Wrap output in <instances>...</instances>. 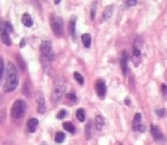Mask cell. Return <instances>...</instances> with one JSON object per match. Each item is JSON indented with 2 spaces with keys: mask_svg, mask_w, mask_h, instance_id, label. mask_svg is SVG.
<instances>
[{
  "mask_svg": "<svg viewBox=\"0 0 167 145\" xmlns=\"http://www.w3.org/2000/svg\"><path fill=\"white\" fill-rule=\"evenodd\" d=\"M82 41L86 47H90V45H91V36L89 33H84L82 36Z\"/></svg>",
  "mask_w": 167,
  "mask_h": 145,
  "instance_id": "cell-16",
  "label": "cell"
},
{
  "mask_svg": "<svg viewBox=\"0 0 167 145\" xmlns=\"http://www.w3.org/2000/svg\"><path fill=\"white\" fill-rule=\"evenodd\" d=\"M141 114L136 113L134 115V121H133V128H134V130H136L137 127L141 125Z\"/></svg>",
  "mask_w": 167,
  "mask_h": 145,
  "instance_id": "cell-17",
  "label": "cell"
},
{
  "mask_svg": "<svg viewBox=\"0 0 167 145\" xmlns=\"http://www.w3.org/2000/svg\"><path fill=\"white\" fill-rule=\"evenodd\" d=\"M16 57H17V62H18V65L21 66L22 69V70H26V63H25L24 59L22 58V56L17 55Z\"/></svg>",
  "mask_w": 167,
  "mask_h": 145,
  "instance_id": "cell-25",
  "label": "cell"
},
{
  "mask_svg": "<svg viewBox=\"0 0 167 145\" xmlns=\"http://www.w3.org/2000/svg\"><path fill=\"white\" fill-rule=\"evenodd\" d=\"M65 81L63 78H58L56 80L55 84H54L53 88V94H51V102L53 104H57L61 100L63 97V94L65 92Z\"/></svg>",
  "mask_w": 167,
  "mask_h": 145,
  "instance_id": "cell-2",
  "label": "cell"
},
{
  "mask_svg": "<svg viewBox=\"0 0 167 145\" xmlns=\"http://www.w3.org/2000/svg\"><path fill=\"white\" fill-rule=\"evenodd\" d=\"M85 134L87 137V139H90V137H91V125H90V123L87 124V126H86Z\"/></svg>",
  "mask_w": 167,
  "mask_h": 145,
  "instance_id": "cell-24",
  "label": "cell"
},
{
  "mask_svg": "<svg viewBox=\"0 0 167 145\" xmlns=\"http://www.w3.org/2000/svg\"><path fill=\"white\" fill-rule=\"evenodd\" d=\"M133 54H134V56L138 57V56H141V51H139L138 49H136V47H135V49H133Z\"/></svg>",
  "mask_w": 167,
  "mask_h": 145,
  "instance_id": "cell-33",
  "label": "cell"
},
{
  "mask_svg": "<svg viewBox=\"0 0 167 145\" xmlns=\"http://www.w3.org/2000/svg\"><path fill=\"white\" fill-rule=\"evenodd\" d=\"M31 92H32V87H31L30 81H28V80L25 81L24 85H22V92H24V95L27 97H30Z\"/></svg>",
  "mask_w": 167,
  "mask_h": 145,
  "instance_id": "cell-9",
  "label": "cell"
},
{
  "mask_svg": "<svg viewBox=\"0 0 167 145\" xmlns=\"http://www.w3.org/2000/svg\"><path fill=\"white\" fill-rule=\"evenodd\" d=\"M166 92H167V87L165 84H163L162 85V92H163V95H166Z\"/></svg>",
  "mask_w": 167,
  "mask_h": 145,
  "instance_id": "cell-34",
  "label": "cell"
},
{
  "mask_svg": "<svg viewBox=\"0 0 167 145\" xmlns=\"http://www.w3.org/2000/svg\"><path fill=\"white\" fill-rule=\"evenodd\" d=\"M128 54H126V52H123L122 53V58H121V68H122V72L123 74H126V70H128Z\"/></svg>",
  "mask_w": 167,
  "mask_h": 145,
  "instance_id": "cell-12",
  "label": "cell"
},
{
  "mask_svg": "<svg viewBox=\"0 0 167 145\" xmlns=\"http://www.w3.org/2000/svg\"><path fill=\"white\" fill-rule=\"evenodd\" d=\"M4 26H6V31L8 33L13 32V31H14V29H13V27H12V25H11V23L6 22V23H4Z\"/></svg>",
  "mask_w": 167,
  "mask_h": 145,
  "instance_id": "cell-27",
  "label": "cell"
},
{
  "mask_svg": "<svg viewBox=\"0 0 167 145\" xmlns=\"http://www.w3.org/2000/svg\"><path fill=\"white\" fill-rule=\"evenodd\" d=\"M94 16H96V3L94 6H92L91 9V19H94Z\"/></svg>",
  "mask_w": 167,
  "mask_h": 145,
  "instance_id": "cell-31",
  "label": "cell"
},
{
  "mask_svg": "<svg viewBox=\"0 0 167 145\" xmlns=\"http://www.w3.org/2000/svg\"><path fill=\"white\" fill-rule=\"evenodd\" d=\"M64 139H65V135L63 132H58L55 137V141L57 142V143H62V142L64 141Z\"/></svg>",
  "mask_w": 167,
  "mask_h": 145,
  "instance_id": "cell-21",
  "label": "cell"
},
{
  "mask_svg": "<svg viewBox=\"0 0 167 145\" xmlns=\"http://www.w3.org/2000/svg\"><path fill=\"white\" fill-rule=\"evenodd\" d=\"M18 85V74L15 66L12 62H8L6 70V82L3 85V92H9L14 90Z\"/></svg>",
  "mask_w": 167,
  "mask_h": 145,
  "instance_id": "cell-1",
  "label": "cell"
},
{
  "mask_svg": "<svg viewBox=\"0 0 167 145\" xmlns=\"http://www.w3.org/2000/svg\"><path fill=\"white\" fill-rule=\"evenodd\" d=\"M112 11H114V6H107L104 10V13H103V19L104 21H107L108 19H110L112 14Z\"/></svg>",
  "mask_w": 167,
  "mask_h": 145,
  "instance_id": "cell-13",
  "label": "cell"
},
{
  "mask_svg": "<svg viewBox=\"0 0 167 145\" xmlns=\"http://www.w3.org/2000/svg\"><path fill=\"white\" fill-rule=\"evenodd\" d=\"M155 113H157V116H160V117H162L164 114H165V111L163 110V109H159V110H157L155 111Z\"/></svg>",
  "mask_w": 167,
  "mask_h": 145,
  "instance_id": "cell-30",
  "label": "cell"
},
{
  "mask_svg": "<svg viewBox=\"0 0 167 145\" xmlns=\"http://www.w3.org/2000/svg\"><path fill=\"white\" fill-rule=\"evenodd\" d=\"M59 3H60L59 0H57V1H55V4H59Z\"/></svg>",
  "mask_w": 167,
  "mask_h": 145,
  "instance_id": "cell-38",
  "label": "cell"
},
{
  "mask_svg": "<svg viewBox=\"0 0 167 145\" xmlns=\"http://www.w3.org/2000/svg\"><path fill=\"white\" fill-rule=\"evenodd\" d=\"M41 52H42V55L44 57H47V56L51 54V42L49 40H44L41 44Z\"/></svg>",
  "mask_w": 167,
  "mask_h": 145,
  "instance_id": "cell-7",
  "label": "cell"
},
{
  "mask_svg": "<svg viewBox=\"0 0 167 145\" xmlns=\"http://www.w3.org/2000/svg\"><path fill=\"white\" fill-rule=\"evenodd\" d=\"M51 26L56 36H61L63 31V21L58 15L53 14L51 17Z\"/></svg>",
  "mask_w": 167,
  "mask_h": 145,
  "instance_id": "cell-4",
  "label": "cell"
},
{
  "mask_svg": "<svg viewBox=\"0 0 167 145\" xmlns=\"http://www.w3.org/2000/svg\"><path fill=\"white\" fill-rule=\"evenodd\" d=\"M2 27H3V24H2V22L0 21V33L2 32Z\"/></svg>",
  "mask_w": 167,
  "mask_h": 145,
  "instance_id": "cell-36",
  "label": "cell"
},
{
  "mask_svg": "<svg viewBox=\"0 0 167 145\" xmlns=\"http://www.w3.org/2000/svg\"><path fill=\"white\" fill-rule=\"evenodd\" d=\"M76 117H77V119L79 122H84L85 121V111L83 109H78L76 111Z\"/></svg>",
  "mask_w": 167,
  "mask_h": 145,
  "instance_id": "cell-20",
  "label": "cell"
},
{
  "mask_svg": "<svg viewBox=\"0 0 167 145\" xmlns=\"http://www.w3.org/2000/svg\"><path fill=\"white\" fill-rule=\"evenodd\" d=\"M125 8H130V6H134L137 4V1L136 0H126V1L123 2Z\"/></svg>",
  "mask_w": 167,
  "mask_h": 145,
  "instance_id": "cell-23",
  "label": "cell"
},
{
  "mask_svg": "<svg viewBox=\"0 0 167 145\" xmlns=\"http://www.w3.org/2000/svg\"><path fill=\"white\" fill-rule=\"evenodd\" d=\"M35 99H37V103H38V112L40 114H44L45 111H46V105H45V99L44 96L41 92H38L35 95Z\"/></svg>",
  "mask_w": 167,
  "mask_h": 145,
  "instance_id": "cell-5",
  "label": "cell"
},
{
  "mask_svg": "<svg viewBox=\"0 0 167 145\" xmlns=\"http://www.w3.org/2000/svg\"><path fill=\"white\" fill-rule=\"evenodd\" d=\"M3 70H4V63H3V59L0 56V82H1L2 75H3Z\"/></svg>",
  "mask_w": 167,
  "mask_h": 145,
  "instance_id": "cell-26",
  "label": "cell"
},
{
  "mask_svg": "<svg viewBox=\"0 0 167 145\" xmlns=\"http://www.w3.org/2000/svg\"><path fill=\"white\" fill-rule=\"evenodd\" d=\"M0 38H1V41L4 43L6 45H11V40H10V36L6 32V30H2V32L0 33Z\"/></svg>",
  "mask_w": 167,
  "mask_h": 145,
  "instance_id": "cell-14",
  "label": "cell"
},
{
  "mask_svg": "<svg viewBox=\"0 0 167 145\" xmlns=\"http://www.w3.org/2000/svg\"><path fill=\"white\" fill-rule=\"evenodd\" d=\"M74 79H75L76 82L79 83L80 85L84 84V76L80 73H78V72H74Z\"/></svg>",
  "mask_w": 167,
  "mask_h": 145,
  "instance_id": "cell-22",
  "label": "cell"
},
{
  "mask_svg": "<svg viewBox=\"0 0 167 145\" xmlns=\"http://www.w3.org/2000/svg\"><path fill=\"white\" fill-rule=\"evenodd\" d=\"M96 90L98 96L100 97L101 99H103L106 95V85L104 83V81L102 80H98L96 83Z\"/></svg>",
  "mask_w": 167,
  "mask_h": 145,
  "instance_id": "cell-6",
  "label": "cell"
},
{
  "mask_svg": "<svg viewBox=\"0 0 167 145\" xmlns=\"http://www.w3.org/2000/svg\"><path fill=\"white\" fill-rule=\"evenodd\" d=\"M75 24H76V17H72L70 21V33L73 37H75Z\"/></svg>",
  "mask_w": 167,
  "mask_h": 145,
  "instance_id": "cell-19",
  "label": "cell"
},
{
  "mask_svg": "<svg viewBox=\"0 0 167 145\" xmlns=\"http://www.w3.org/2000/svg\"><path fill=\"white\" fill-rule=\"evenodd\" d=\"M124 101H125V104H126V105H130V104H131V101H130V99H128V98H126Z\"/></svg>",
  "mask_w": 167,
  "mask_h": 145,
  "instance_id": "cell-35",
  "label": "cell"
},
{
  "mask_svg": "<svg viewBox=\"0 0 167 145\" xmlns=\"http://www.w3.org/2000/svg\"><path fill=\"white\" fill-rule=\"evenodd\" d=\"M63 128H64L67 131H69L70 133L75 132V127H74V125L72 123H70V122H65V123H63Z\"/></svg>",
  "mask_w": 167,
  "mask_h": 145,
  "instance_id": "cell-18",
  "label": "cell"
},
{
  "mask_svg": "<svg viewBox=\"0 0 167 145\" xmlns=\"http://www.w3.org/2000/svg\"><path fill=\"white\" fill-rule=\"evenodd\" d=\"M67 98L69 99V100L76 101V95H75V92H70V94H67Z\"/></svg>",
  "mask_w": 167,
  "mask_h": 145,
  "instance_id": "cell-28",
  "label": "cell"
},
{
  "mask_svg": "<svg viewBox=\"0 0 167 145\" xmlns=\"http://www.w3.org/2000/svg\"><path fill=\"white\" fill-rule=\"evenodd\" d=\"M104 124H105V121L101 115H98L96 117V127L98 130H102L103 127H104Z\"/></svg>",
  "mask_w": 167,
  "mask_h": 145,
  "instance_id": "cell-15",
  "label": "cell"
},
{
  "mask_svg": "<svg viewBox=\"0 0 167 145\" xmlns=\"http://www.w3.org/2000/svg\"><path fill=\"white\" fill-rule=\"evenodd\" d=\"M24 45H25V39H22V43H21V44H19V46L22 47V46H24Z\"/></svg>",
  "mask_w": 167,
  "mask_h": 145,
  "instance_id": "cell-37",
  "label": "cell"
},
{
  "mask_svg": "<svg viewBox=\"0 0 167 145\" xmlns=\"http://www.w3.org/2000/svg\"><path fill=\"white\" fill-rule=\"evenodd\" d=\"M151 133H152V137L155 141L160 142L163 140V134H162L161 130H160L159 127L155 126V125H152V126H151Z\"/></svg>",
  "mask_w": 167,
  "mask_h": 145,
  "instance_id": "cell-8",
  "label": "cell"
},
{
  "mask_svg": "<svg viewBox=\"0 0 167 145\" xmlns=\"http://www.w3.org/2000/svg\"><path fill=\"white\" fill-rule=\"evenodd\" d=\"M22 24L25 25L26 27H31L33 25V21H32V19H31V16L28 14V13H25L24 15H22Z\"/></svg>",
  "mask_w": 167,
  "mask_h": 145,
  "instance_id": "cell-11",
  "label": "cell"
},
{
  "mask_svg": "<svg viewBox=\"0 0 167 145\" xmlns=\"http://www.w3.org/2000/svg\"><path fill=\"white\" fill-rule=\"evenodd\" d=\"M25 112H26V102L18 99L13 104L12 110H11V116L14 119H19L24 116Z\"/></svg>",
  "mask_w": 167,
  "mask_h": 145,
  "instance_id": "cell-3",
  "label": "cell"
},
{
  "mask_svg": "<svg viewBox=\"0 0 167 145\" xmlns=\"http://www.w3.org/2000/svg\"><path fill=\"white\" fill-rule=\"evenodd\" d=\"M136 130L141 131V132H145V131H146V126H144V125H139V126L137 127Z\"/></svg>",
  "mask_w": 167,
  "mask_h": 145,
  "instance_id": "cell-32",
  "label": "cell"
},
{
  "mask_svg": "<svg viewBox=\"0 0 167 145\" xmlns=\"http://www.w3.org/2000/svg\"><path fill=\"white\" fill-rule=\"evenodd\" d=\"M27 127H28L29 132H35V129L38 127V119L37 118H31L27 123Z\"/></svg>",
  "mask_w": 167,
  "mask_h": 145,
  "instance_id": "cell-10",
  "label": "cell"
},
{
  "mask_svg": "<svg viewBox=\"0 0 167 145\" xmlns=\"http://www.w3.org/2000/svg\"><path fill=\"white\" fill-rule=\"evenodd\" d=\"M65 115H67V111H65V110H61V111H60V112L57 114V118H58V119H62L63 117L65 116Z\"/></svg>",
  "mask_w": 167,
  "mask_h": 145,
  "instance_id": "cell-29",
  "label": "cell"
}]
</instances>
